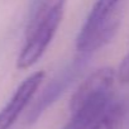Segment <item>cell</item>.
I'll list each match as a JSON object with an SVG mask.
<instances>
[{
    "mask_svg": "<svg viewBox=\"0 0 129 129\" xmlns=\"http://www.w3.org/2000/svg\"><path fill=\"white\" fill-rule=\"evenodd\" d=\"M66 0H33L25 28V41L17 69L28 70L42 58L63 19Z\"/></svg>",
    "mask_w": 129,
    "mask_h": 129,
    "instance_id": "obj_1",
    "label": "cell"
},
{
    "mask_svg": "<svg viewBox=\"0 0 129 129\" xmlns=\"http://www.w3.org/2000/svg\"><path fill=\"white\" fill-rule=\"evenodd\" d=\"M90 58L91 54L77 52V56L71 62H69L61 71H58L56 76H53V79L44 86L36 103L28 111V124H34L43 115V113L48 108H51L58 100V98H61V95L75 82V80L79 79Z\"/></svg>",
    "mask_w": 129,
    "mask_h": 129,
    "instance_id": "obj_2",
    "label": "cell"
},
{
    "mask_svg": "<svg viewBox=\"0 0 129 129\" xmlns=\"http://www.w3.org/2000/svg\"><path fill=\"white\" fill-rule=\"evenodd\" d=\"M46 77L44 71H36L25 77L17 87L9 101L0 110V129H10L23 110L32 101Z\"/></svg>",
    "mask_w": 129,
    "mask_h": 129,
    "instance_id": "obj_3",
    "label": "cell"
},
{
    "mask_svg": "<svg viewBox=\"0 0 129 129\" xmlns=\"http://www.w3.org/2000/svg\"><path fill=\"white\" fill-rule=\"evenodd\" d=\"M116 80V71L113 67H101L90 74L76 89L70 100V111L74 113L81 108L86 101L100 96L111 94L113 85Z\"/></svg>",
    "mask_w": 129,
    "mask_h": 129,
    "instance_id": "obj_4",
    "label": "cell"
},
{
    "mask_svg": "<svg viewBox=\"0 0 129 129\" xmlns=\"http://www.w3.org/2000/svg\"><path fill=\"white\" fill-rule=\"evenodd\" d=\"M119 9H121V0H96L76 37V51L82 52L98 29L104 23H106Z\"/></svg>",
    "mask_w": 129,
    "mask_h": 129,
    "instance_id": "obj_5",
    "label": "cell"
},
{
    "mask_svg": "<svg viewBox=\"0 0 129 129\" xmlns=\"http://www.w3.org/2000/svg\"><path fill=\"white\" fill-rule=\"evenodd\" d=\"M111 100V94H106L86 101L81 108L71 113V119L63 126V129H90Z\"/></svg>",
    "mask_w": 129,
    "mask_h": 129,
    "instance_id": "obj_6",
    "label": "cell"
},
{
    "mask_svg": "<svg viewBox=\"0 0 129 129\" xmlns=\"http://www.w3.org/2000/svg\"><path fill=\"white\" fill-rule=\"evenodd\" d=\"M124 113L125 109L123 103L111 100L90 129H119L124 118Z\"/></svg>",
    "mask_w": 129,
    "mask_h": 129,
    "instance_id": "obj_7",
    "label": "cell"
},
{
    "mask_svg": "<svg viewBox=\"0 0 129 129\" xmlns=\"http://www.w3.org/2000/svg\"><path fill=\"white\" fill-rule=\"evenodd\" d=\"M115 71H116L118 82L121 85H128L129 84V52L123 57Z\"/></svg>",
    "mask_w": 129,
    "mask_h": 129,
    "instance_id": "obj_8",
    "label": "cell"
}]
</instances>
